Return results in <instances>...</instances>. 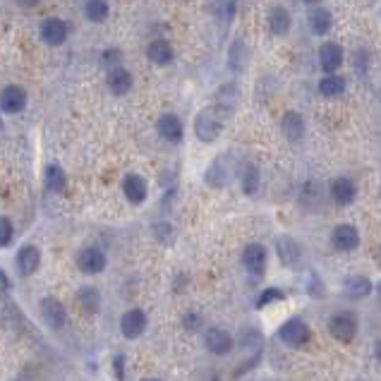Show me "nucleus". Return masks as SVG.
I'll list each match as a JSON object with an SVG mask.
<instances>
[{
	"label": "nucleus",
	"instance_id": "1",
	"mask_svg": "<svg viewBox=\"0 0 381 381\" xmlns=\"http://www.w3.org/2000/svg\"><path fill=\"white\" fill-rule=\"evenodd\" d=\"M228 115H231V106H223V103L204 108L194 120V135L204 144L216 142L223 132V125H226Z\"/></svg>",
	"mask_w": 381,
	"mask_h": 381
},
{
	"label": "nucleus",
	"instance_id": "2",
	"mask_svg": "<svg viewBox=\"0 0 381 381\" xmlns=\"http://www.w3.org/2000/svg\"><path fill=\"white\" fill-rule=\"evenodd\" d=\"M38 36H41V41L46 46L58 48V46H63L65 41H68L70 27H68V22L61 17H46L41 22V27H38Z\"/></svg>",
	"mask_w": 381,
	"mask_h": 381
},
{
	"label": "nucleus",
	"instance_id": "3",
	"mask_svg": "<svg viewBox=\"0 0 381 381\" xmlns=\"http://www.w3.org/2000/svg\"><path fill=\"white\" fill-rule=\"evenodd\" d=\"M328 333L338 340V343H350L357 336V319L353 312H338L328 319Z\"/></svg>",
	"mask_w": 381,
	"mask_h": 381
},
{
	"label": "nucleus",
	"instance_id": "4",
	"mask_svg": "<svg viewBox=\"0 0 381 381\" xmlns=\"http://www.w3.org/2000/svg\"><path fill=\"white\" fill-rule=\"evenodd\" d=\"M27 103H29V96H27V91H24V87H19V84H8V87L0 91V113L17 115L27 108Z\"/></svg>",
	"mask_w": 381,
	"mask_h": 381
},
{
	"label": "nucleus",
	"instance_id": "5",
	"mask_svg": "<svg viewBox=\"0 0 381 381\" xmlns=\"http://www.w3.org/2000/svg\"><path fill=\"white\" fill-rule=\"evenodd\" d=\"M278 338L291 348H302V345L310 343V326H307L300 317H293L281 326Z\"/></svg>",
	"mask_w": 381,
	"mask_h": 381
},
{
	"label": "nucleus",
	"instance_id": "6",
	"mask_svg": "<svg viewBox=\"0 0 381 381\" xmlns=\"http://www.w3.org/2000/svg\"><path fill=\"white\" fill-rule=\"evenodd\" d=\"M345 63V51L343 46L336 41H326L319 46V65L324 70V75H331V72H338Z\"/></svg>",
	"mask_w": 381,
	"mask_h": 381
},
{
	"label": "nucleus",
	"instance_id": "7",
	"mask_svg": "<svg viewBox=\"0 0 381 381\" xmlns=\"http://www.w3.org/2000/svg\"><path fill=\"white\" fill-rule=\"evenodd\" d=\"M106 264H108V259L101 247H84L82 252L77 254V266H80L82 273L96 276L106 268Z\"/></svg>",
	"mask_w": 381,
	"mask_h": 381
},
{
	"label": "nucleus",
	"instance_id": "8",
	"mask_svg": "<svg viewBox=\"0 0 381 381\" xmlns=\"http://www.w3.org/2000/svg\"><path fill=\"white\" fill-rule=\"evenodd\" d=\"M156 132H159L163 142L180 144L182 137H185V127H182V120L175 113H163L159 120H156Z\"/></svg>",
	"mask_w": 381,
	"mask_h": 381
},
{
	"label": "nucleus",
	"instance_id": "9",
	"mask_svg": "<svg viewBox=\"0 0 381 381\" xmlns=\"http://www.w3.org/2000/svg\"><path fill=\"white\" fill-rule=\"evenodd\" d=\"M122 194H125V199H127L130 204L140 207V204L147 202V197H149V182L144 180L142 175H137V173L125 175L122 177Z\"/></svg>",
	"mask_w": 381,
	"mask_h": 381
},
{
	"label": "nucleus",
	"instance_id": "10",
	"mask_svg": "<svg viewBox=\"0 0 381 381\" xmlns=\"http://www.w3.org/2000/svg\"><path fill=\"white\" fill-rule=\"evenodd\" d=\"M331 245L338 252H353V249L360 247V231L350 223H340L331 233Z\"/></svg>",
	"mask_w": 381,
	"mask_h": 381
},
{
	"label": "nucleus",
	"instance_id": "11",
	"mask_svg": "<svg viewBox=\"0 0 381 381\" xmlns=\"http://www.w3.org/2000/svg\"><path fill=\"white\" fill-rule=\"evenodd\" d=\"M266 261H268V252L264 245H259V242H252V245L245 247V252H242V264L252 276H261L266 271Z\"/></svg>",
	"mask_w": 381,
	"mask_h": 381
},
{
	"label": "nucleus",
	"instance_id": "12",
	"mask_svg": "<svg viewBox=\"0 0 381 381\" xmlns=\"http://www.w3.org/2000/svg\"><path fill=\"white\" fill-rule=\"evenodd\" d=\"M328 197H331L333 204L338 207H350L357 197V187L350 177H336V180L328 185Z\"/></svg>",
	"mask_w": 381,
	"mask_h": 381
},
{
	"label": "nucleus",
	"instance_id": "13",
	"mask_svg": "<svg viewBox=\"0 0 381 381\" xmlns=\"http://www.w3.org/2000/svg\"><path fill=\"white\" fill-rule=\"evenodd\" d=\"M147 314H144L142 310H130V312H125L122 314V319H120V331H122V336L125 338H130V340H135V338H140L144 331H147Z\"/></svg>",
	"mask_w": 381,
	"mask_h": 381
},
{
	"label": "nucleus",
	"instance_id": "14",
	"mask_svg": "<svg viewBox=\"0 0 381 381\" xmlns=\"http://www.w3.org/2000/svg\"><path fill=\"white\" fill-rule=\"evenodd\" d=\"M281 130H283L288 142L298 144V142L305 140V132H307L305 118H302L298 110H288V113L281 118Z\"/></svg>",
	"mask_w": 381,
	"mask_h": 381
},
{
	"label": "nucleus",
	"instance_id": "15",
	"mask_svg": "<svg viewBox=\"0 0 381 381\" xmlns=\"http://www.w3.org/2000/svg\"><path fill=\"white\" fill-rule=\"evenodd\" d=\"M106 84H108V89L113 91L115 96H125L130 89H132L135 77H132V72H130L127 68H122V65H118V68L108 70V75H106Z\"/></svg>",
	"mask_w": 381,
	"mask_h": 381
},
{
	"label": "nucleus",
	"instance_id": "16",
	"mask_svg": "<svg viewBox=\"0 0 381 381\" xmlns=\"http://www.w3.org/2000/svg\"><path fill=\"white\" fill-rule=\"evenodd\" d=\"M204 345L214 355H228L233 350V336L228 331H223V328H207Z\"/></svg>",
	"mask_w": 381,
	"mask_h": 381
},
{
	"label": "nucleus",
	"instance_id": "17",
	"mask_svg": "<svg viewBox=\"0 0 381 381\" xmlns=\"http://www.w3.org/2000/svg\"><path fill=\"white\" fill-rule=\"evenodd\" d=\"M41 266V249L36 245H24L22 249L17 252V271L19 276H31L36 273V268Z\"/></svg>",
	"mask_w": 381,
	"mask_h": 381
},
{
	"label": "nucleus",
	"instance_id": "18",
	"mask_svg": "<svg viewBox=\"0 0 381 381\" xmlns=\"http://www.w3.org/2000/svg\"><path fill=\"white\" fill-rule=\"evenodd\" d=\"M266 22H268V31L276 36H283L291 31L293 27V17H291V12H288L283 5H273L271 10H268V15H266Z\"/></svg>",
	"mask_w": 381,
	"mask_h": 381
},
{
	"label": "nucleus",
	"instance_id": "19",
	"mask_svg": "<svg viewBox=\"0 0 381 381\" xmlns=\"http://www.w3.org/2000/svg\"><path fill=\"white\" fill-rule=\"evenodd\" d=\"M41 317L51 328H63L65 321H68V314H65V307L56 298H43L41 300Z\"/></svg>",
	"mask_w": 381,
	"mask_h": 381
},
{
	"label": "nucleus",
	"instance_id": "20",
	"mask_svg": "<svg viewBox=\"0 0 381 381\" xmlns=\"http://www.w3.org/2000/svg\"><path fill=\"white\" fill-rule=\"evenodd\" d=\"M147 56H149V61L154 65L166 68V65L173 63L175 51H173V46L166 41V38H154V41L149 43V48H147Z\"/></svg>",
	"mask_w": 381,
	"mask_h": 381
},
{
	"label": "nucleus",
	"instance_id": "21",
	"mask_svg": "<svg viewBox=\"0 0 381 381\" xmlns=\"http://www.w3.org/2000/svg\"><path fill=\"white\" fill-rule=\"evenodd\" d=\"M307 24H310L312 34L317 36H326L333 27V15L328 12V8H314L307 15Z\"/></svg>",
	"mask_w": 381,
	"mask_h": 381
},
{
	"label": "nucleus",
	"instance_id": "22",
	"mask_svg": "<svg viewBox=\"0 0 381 381\" xmlns=\"http://www.w3.org/2000/svg\"><path fill=\"white\" fill-rule=\"evenodd\" d=\"M276 254H278V259L286 266H295L302 257V247L293 238H278V242H276Z\"/></svg>",
	"mask_w": 381,
	"mask_h": 381
},
{
	"label": "nucleus",
	"instance_id": "23",
	"mask_svg": "<svg viewBox=\"0 0 381 381\" xmlns=\"http://www.w3.org/2000/svg\"><path fill=\"white\" fill-rule=\"evenodd\" d=\"M343 291L350 300H362L374 291V286L367 276H348L343 283Z\"/></svg>",
	"mask_w": 381,
	"mask_h": 381
},
{
	"label": "nucleus",
	"instance_id": "24",
	"mask_svg": "<svg viewBox=\"0 0 381 381\" xmlns=\"http://www.w3.org/2000/svg\"><path fill=\"white\" fill-rule=\"evenodd\" d=\"M43 185L48 192H63L65 185H68V175H65L63 166H58V163H48L43 170Z\"/></svg>",
	"mask_w": 381,
	"mask_h": 381
},
{
	"label": "nucleus",
	"instance_id": "25",
	"mask_svg": "<svg viewBox=\"0 0 381 381\" xmlns=\"http://www.w3.org/2000/svg\"><path fill=\"white\" fill-rule=\"evenodd\" d=\"M345 77L338 75V72H331V75H324L319 82V94L326 96V98H336L345 91Z\"/></svg>",
	"mask_w": 381,
	"mask_h": 381
},
{
	"label": "nucleus",
	"instance_id": "26",
	"mask_svg": "<svg viewBox=\"0 0 381 381\" xmlns=\"http://www.w3.org/2000/svg\"><path fill=\"white\" fill-rule=\"evenodd\" d=\"M108 15H110L108 0H87V3H84V17H87L89 22L101 24V22H106Z\"/></svg>",
	"mask_w": 381,
	"mask_h": 381
},
{
	"label": "nucleus",
	"instance_id": "27",
	"mask_svg": "<svg viewBox=\"0 0 381 381\" xmlns=\"http://www.w3.org/2000/svg\"><path fill=\"white\" fill-rule=\"evenodd\" d=\"M240 185H242V192L245 194H257L259 192L261 175H259V168L254 166V163H245V168H242V173H240Z\"/></svg>",
	"mask_w": 381,
	"mask_h": 381
},
{
	"label": "nucleus",
	"instance_id": "28",
	"mask_svg": "<svg viewBox=\"0 0 381 381\" xmlns=\"http://www.w3.org/2000/svg\"><path fill=\"white\" fill-rule=\"evenodd\" d=\"M77 300H80L82 310L89 312V314H96L98 310H101V293L91 286H84L82 291L77 293Z\"/></svg>",
	"mask_w": 381,
	"mask_h": 381
},
{
	"label": "nucleus",
	"instance_id": "29",
	"mask_svg": "<svg viewBox=\"0 0 381 381\" xmlns=\"http://www.w3.org/2000/svg\"><path fill=\"white\" fill-rule=\"evenodd\" d=\"M223 161H226V159L221 156V159H216L207 170V182L212 187H223L228 182V177H231V170L223 166Z\"/></svg>",
	"mask_w": 381,
	"mask_h": 381
},
{
	"label": "nucleus",
	"instance_id": "30",
	"mask_svg": "<svg viewBox=\"0 0 381 381\" xmlns=\"http://www.w3.org/2000/svg\"><path fill=\"white\" fill-rule=\"evenodd\" d=\"M247 58H249V51H247V46L245 41H233L231 46V53H228V65H231V70L235 72H242L245 70V65H247Z\"/></svg>",
	"mask_w": 381,
	"mask_h": 381
},
{
	"label": "nucleus",
	"instance_id": "31",
	"mask_svg": "<svg viewBox=\"0 0 381 381\" xmlns=\"http://www.w3.org/2000/svg\"><path fill=\"white\" fill-rule=\"evenodd\" d=\"M214 15L219 17V19H226V22H231V19L235 17V0H216Z\"/></svg>",
	"mask_w": 381,
	"mask_h": 381
},
{
	"label": "nucleus",
	"instance_id": "32",
	"mask_svg": "<svg viewBox=\"0 0 381 381\" xmlns=\"http://www.w3.org/2000/svg\"><path fill=\"white\" fill-rule=\"evenodd\" d=\"M281 300H286L283 291H278V288H266V291L259 295V300H257V307L261 310V307H266V305H273V302H281Z\"/></svg>",
	"mask_w": 381,
	"mask_h": 381
},
{
	"label": "nucleus",
	"instance_id": "33",
	"mask_svg": "<svg viewBox=\"0 0 381 381\" xmlns=\"http://www.w3.org/2000/svg\"><path fill=\"white\" fill-rule=\"evenodd\" d=\"M101 65L106 70H113V68H118V65H122V53L118 48H106L101 53Z\"/></svg>",
	"mask_w": 381,
	"mask_h": 381
},
{
	"label": "nucleus",
	"instance_id": "34",
	"mask_svg": "<svg viewBox=\"0 0 381 381\" xmlns=\"http://www.w3.org/2000/svg\"><path fill=\"white\" fill-rule=\"evenodd\" d=\"M12 235H15V228H12V221L0 216V247H8L12 242Z\"/></svg>",
	"mask_w": 381,
	"mask_h": 381
},
{
	"label": "nucleus",
	"instance_id": "35",
	"mask_svg": "<svg viewBox=\"0 0 381 381\" xmlns=\"http://www.w3.org/2000/svg\"><path fill=\"white\" fill-rule=\"evenodd\" d=\"M154 235H156V238H159L161 242H166V245H168L170 238H173V228H170V223H166V221H163V223H156V226H154Z\"/></svg>",
	"mask_w": 381,
	"mask_h": 381
},
{
	"label": "nucleus",
	"instance_id": "36",
	"mask_svg": "<svg viewBox=\"0 0 381 381\" xmlns=\"http://www.w3.org/2000/svg\"><path fill=\"white\" fill-rule=\"evenodd\" d=\"M182 326H185L187 331H199V328H202V317H199V314H194V312H189V314H185V319H182Z\"/></svg>",
	"mask_w": 381,
	"mask_h": 381
},
{
	"label": "nucleus",
	"instance_id": "37",
	"mask_svg": "<svg viewBox=\"0 0 381 381\" xmlns=\"http://www.w3.org/2000/svg\"><path fill=\"white\" fill-rule=\"evenodd\" d=\"M355 61H357L360 72H365L367 68H370V56H365V51H357V53H355Z\"/></svg>",
	"mask_w": 381,
	"mask_h": 381
},
{
	"label": "nucleus",
	"instance_id": "38",
	"mask_svg": "<svg viewBox=\"0 0 381 381\" xmlns=\"http://www.w3.org/2000/svg\"><path fill=\"white\" fill-rule=\"evenodd\" d=\"M122 365H125V357H122V355H115V360H113V370H115V377H118V381H122V379H125Z\"/></svg>",
	"mask_w": 381,
	"mask_h": 381
},
{
	"label": "nucleus",
	"instance_id": "39",
	"mask_svg": "<svg viewBox=\"0 0 381 381\" xmlns=\"http://www.w3.org/2000/svg\"><path fill=\"white\" fill-rule=\"evenodd\" d=\"M15 3H17V8H22V10H34L41 0H15Z\"/></svg>",
	"mask_w": 381,
	"mask_h": 381
},
{
	"label": "nucleus",
	"instance_id": "40",
	"mask_svg": "<svg viewBox=\"0 0 381 381\" xmlns=\"http://www.w3.org/2000/svg\"><path fill=\"white\" fill-rule=\"evenodd\" d=\"M374 355H377V360L381 362V338L377 340V343H374Z\"/></svg>",
	"mask_w": 381,
	"mask_h": 381
},
{
	"label": "nucleus",
	"instance_id": "41",
	"mask_svg": "<svg viewBox=\"0 0 381 381\" xmlns=\"http://www.w3.org/2000/svg\"><path fill=\"white\" fill-rule=\"evenodd\" d=\"M302 3H307V5H317V3H321V0H302Z\"/></svg>",
	"mask_w": 381,
	"mask_h": 381
},
{
	"label": "nucleus",
	"instance_id": "42",
	"mask_svg": "<svg viewBox=\"0 0 381 381\" xmlns=\"http://www.w3.org/2000/svg\"><path fill=\"white\" fill-rule=\"evenodd\" d=\"M374 291H377V295H379V300H381V281L377 283V288H374Z\"/></svg>",
	"mask_w": 381,
	"mask_h": 381
},
{
	"label": "nucleus",
	"instance_id": "43",
	"mask_svg": "<svg viewBox=\"0 0 381 381\" xmlns=\"http://www.w3.org/2000/svg\"><path fill=\"white\" fill-rule=\"evenodd\" d=\"M3 127H5V125H3V115H0V132H3Z\"/></svg>",
	"mask_w": 381,
	"mask_h": 381
},
{
	"label": "nucleus",
	"instance_id": "44",
	"mask_svg": "<svg viewBox=\"0 0 381 381\" xmlns=\"http://www.w3.org/2000/svg\"><path fill=\"white\" fill-rule=\"evenodd\" d=\"M144 381H159V379H144Z\"/></svg>",
	"mask_w": 381,
	"mask_h": 381
}]
</instances>
